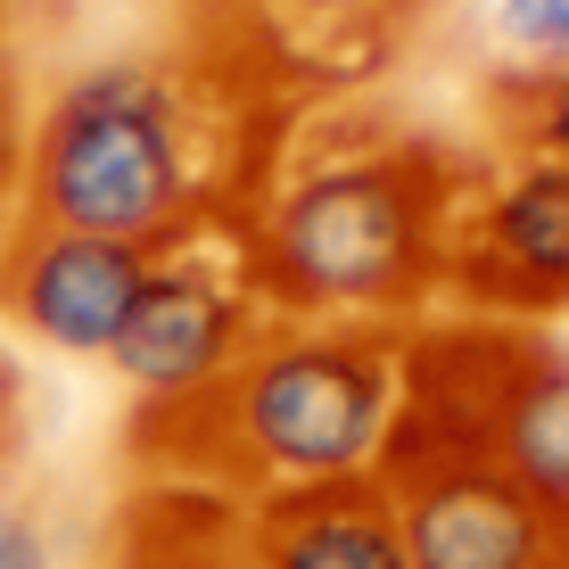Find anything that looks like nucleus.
Listing matches in <instances>:
<instances>
[{"instance_id": "1", "label": "nucleus", "mask_w": 569, "mask_h": 569, "mask_svg": "<svg viewBox=\"0 0 569 569\" xmlns=\"http://www.w3.org/2000/svg\"><path fill=\"white\" fill-rule=\"evenodd\" d=\"M462 166L421 132H306L240 207L248 264L281 322L413 330L446 298Z\"/></svg>"}, {"instance_id": "2", "label": "nucleus", "mask_w": 569, "mask_h": 569, "mask_svg": "<svg viewBox=\"0 0 569 569\" xmlns=\"http://www.w3.org/2000/svg\"><path fill=\"white\" fill-rule=\"evenodd\" d=\"M248 108L199 58L116 50L58 74L26 124V223L173 248L240 214Z\"/></svg>"}, {"instance_id": "3", "label": "nucleus", "mask_w": 569, "mask_h": 569, "mask_svg": "<svg viewBox=\"0 0 569 569\" xmlns=\"http://www.w3.org/2000/svg\"><path fill=\"white\" fill-rule=\"evenodd\" d=\"M405 405V330L272 322L182 413H132L149 479H207L240 503L380 479Z\"/></svg>"}, {"instance_id": "4", "label": "nucleus", "mask_w": 569, "mask_h": 569, "mask_svg": "<svg viewBox=\"0 0 569 569\" xmlns=\"http://www.w3.org/2000/svg\"><path fill=\"white\" fill-rule=\"evenodd\" d=\"M264 322L272 306L248 264V231L240 214H214L173 248H157L141 306H132L124 339L108 347V371L132 388V413H182L248 356Z\"/></svg>"}, {"instance_id": "5", "label": "nucleus", "mask_w": 569, "mask_h": 569, "mask_svg": "<svg viewBox=\"0 0 569 569\" xmlns=\"http://www.w3.org/2000/svg\"><path fill=\"white\" fill-rule=\"evenodd\" d=\"M446 306L487 322H561L569 313V166L496 157L462 173L446 231Z\"/></svg>"}, {"instance_id": "6", "label": "nucleus", "mask_w": 569, "mask_h": 569, "mask_svg": "<svg viewBox=\"0 0 569 569\" xmlns=\"http://www.w3.org/2000/svg\"><path fill=\"white\" fill-rule=\"evenodd\" d=\"M149 264H157V248L17 214V231L0 240V322L58 347V356L108 363V347L124 339L132 306L149 289Z\"/></svg>"}, {"instance_id": "7", "label": "nucleus", "mask_w": 569, "mask_h": 569, "mask_svg": "<svg viewBox=\"0 0 569 569\" xmlns=\"http://www.w3.org/2000/svg\"><path fill=\"white\" fill-rule=\"evenodd\" d=\"M405 569H569V528L496 462L397 479Z\"/></svg>"}, {"instance_id": "8", "label": "nucleus", "mask_w": 569, "mask_h": 569, "mask_svg": "<svg viewBox=\"0 0 569 569\" xmlns=\"http://www.w3.org/2000/svg\"><path fill=\"white\" fill-rule=\"evenodd\" d=\"M248 561L257 569H405L397 496H388V479L264 496L248 503Z\"/></svg>"}, {"instance_id": "9", "label": "nucleus", "mask_w": 569, "mask_h": 569, "mask_svg": "<svg viewBox=\"0 0 569 569\" xmlns=\"http://www.w3.org/2000/svg\"><path fill=\"white\" fill-rule=\"evenodd\" d=\"M108 569H257L248 561V503L207 479H141L116 512Z\"/></svg>"}, {"instance_id": "10", "label": "nucleus", "mask_w": 569, "mask_h": 569, "mask_svg": "<svg viewBox=\"0 0 569 569\" xmlns=\"http://www.w3.org/2000/svg\"><path fill=\"white\" fill-rule=\"evenodd\" d=\"M487 462L512 487H528V496L569 528V347L545 339V330L528 339V356L512 371V397H503V413H496Z\"/></svg>"}, {"instance_id": "11", "label": "nucleus", "mask_w": 569, "mask_h": 569, "mask_svg": "<svg viewBox=\"0 0 569 569\" xmlns=\"http://www.w3.org/2000/svg\"><path fill=\"white\" fill-rule=\"evenodd\" d=\"M240 9H248V42L306 74H363L371 58H388L405 26L397 0H240Z\"/></svg>"}, {"instance_id": "12", "label": "nucleus", "mask_w": 569, "mask_h": 569, "mask_svg": "<svg viewBox=\"0 0 569 569\" xmlns=\"http://www.w3.org/2000/svg\"><path fill=\"white\" fill-rule=\"evenodd\" d=\"M496 132H503L512 157H553V166H569V67L503 74L496 83Z\"/></svg>"}, {"instance_id": "13", "label": "nucleus", "mask_w": 569, "mask_h": 569, "mask_svg": "<svg viewBox=\"0 0 569 569\" xmlns=\"http://www.w3.org/2000/svg\"><path fill=\"white\" fill-rule=\"evenodd\" d=\"M479 33L503 58V74L569 67V0H479Z\"/></svg>"}, {"instance_id": "14", "label": "nucleus", "mask_w": 569, "mask_h": 569, "mask_svg": "<svg viewBox=\"0 0 569 569\" xmlns=\"http://www.w3.org/2000/svg\"><path fill=\"white\" fill-rule=\"evenodd\" d=\"M0 569H58V537L42 503L9 479V462H0Z\"/></svg>"}, {"instance_id": "15", "label": "nucleus", "mask_w": 569, "mask_h": 569, "mask_svg": "<svg viewBox=\"0 0 569 569\" xmlns=\"http://www.w3.org/2000/svg\"><path fill=\"white\" fill-rule=\"evenodd\" d=\"M26 91H17V74H0V240L17 231V214H26Z\"/></svg>"}, {"instance_id": "16", "label": "nucleus", "mask_w": 569, "mask_h": 569, "mask_svg": "<svg viewBox=\"0 0 569 569\" xmlns=\"http://www.w3.org/2000/svg\"><path fill=\"white\" fill-rule=\"evenodd\" d=\"M9 9H17V17H26V9H58V0H9Z\"/></svg>"}, {"instance_id": "17", "label": "nucleus", "mask_w": 569, "mask_h": 569, "mask_svg": "<svg viewBox=\"0 0 569 569\" xmlns=\"http://www.w3.org/2000/svg\"><path fill=\"white\" fill-rule=\"evenodd\" d=\"M397 9H405V17H413V9H421V0H397Z\"/></svg>"}, {"instance_id": "18", "label": "nucleus", "mask_w": 569, "mask_h": 569, "mask_svg": "<svg viewBox=\"0 0 569 569\" xmlns=\"http://www.w3.org/2000/svg\"><path fill=\"white\" fill-rule=\"evenodd\" d=\"M561 347H569V313H561Z\"/></svg>"}]
</instances>
